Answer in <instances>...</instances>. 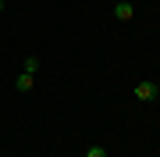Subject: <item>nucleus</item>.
<instances>
[{
  "instance_id": "obj_1",
  "label": "nucleus",
  "mask_w": 160,
  "mask_h": 157,
  "mask_svg": "<svg viewBox=\"0 0 160 157\" xmlns=\"http://www.w3.org/2000/svg\"><path fill=\"white\" fill-rule=\"evenodd\" d=\"M135 97H139V100H153V97H157V82L142 79V82L135 86Z\"/></svg>"
},
{
  "instance_id": "obj_2",
  "label": "nucleus",
  "mask_w": 160,
  "mask_h": 157,
  "mask_svg": "<svg viewBox=\"0 0 160 157\" xmlns=\"http://www.w3.org/2000/svg\"><path fill=\"white\" fill-rule=\"evenodd\" d=\"M132 14H135V7H132L128 0H118V4H114V18H118V22H128Z\"/></svg>"
},
{
  "instance_id": "obj_3",
  "label": "nucleus",
  "mask_w": 160,
  "mask_h": 157,
  "mask_svg": "<svg viewBox=\"0 0 160 157\" xmlns=\"http://www.w3.org/2000/svg\"><path fill=\"white\" fill-rule=\"evenodd\" d=\"M32 86H36V79L29 75V71H22V75H18V79H14V89H18V93H29V89H32Z\"/></svg>"
},
{
  "instance_id": "obj_4",
  "label": "nucleus",
  "mask_w": 160,
  "mask_h": 157,
  "mask_svg": "<svg viewBox=\"0 0 160 157\" xmlns=\"http://www.w3.org/2000/svg\"><path fill=\"white\" fill-rule=\"evenodd\" d=\"M25 71H29V75H36V71H39V57H36V54H29V57H25Z\"/></svg>"
},
{
  "instance_id": "obj_5",
  "label": "nucleus",
  "mask_w": 160,
  "mask_h": 157,
  "mask_svg": "<svg viewBox=\"0 0 160 157\" xmlns=\"http://www.w3.org/2000/svg\"><path fill=\"white\" fill-rule=\"evenodd\" d=\"M86 157H107V150H103V146H89Z\"/></svg>"
},
{
  "instance_id": "obj_6",
  "label": "nucleus",
  "mask_w": 160,
  "mask_h": 157,
  "mask_svg": "<svg viewBox=\"0 0 160 157\" xmlns=\"http://www.w3.org/2000/svg\"><path fill=\"white\" fill-rule=\"evenodd\" d=\"M0 11H4V0H0Z\"/></svg>"
},
{
  "instance_id": "obj_7",
  "label": "nucleus",
  "mask_w": 160,
  "mask_h": 157,
  "mask_svg": "<svg viewBox=\"0 0 160 157\" xmlns=\"http://www.w3.org/2000/svg\"><path fill=\"white\" fill-rule=\"evenodd\" d=\"M157 93H160V82H157Z\"/></svg>"
}]
</instances>
